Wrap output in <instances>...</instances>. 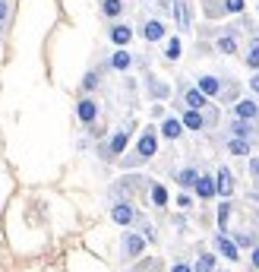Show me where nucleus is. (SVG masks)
<instances>
[{"mask_svg":"<svg viewBox=\"0 0 259 272\" xmlns=\"http://www.w3.org/2000/svg\"><path fill=\"white\" fill-rule=\"evenodd\" d=\"M250 171L256 174V184H259V158H253V161H250Z\"/></svg>","mask_w":259,"mask_h":272,"instance_id":"nucleus-32","label":"nucleus"},{"mask_svg":"<svg viewBox=\"0 0 259 272\" xmlns=\"http://www.w3.org/2000/svg\"><path fill=\"white\" fill-rule=\"evenodd\" d=\"M212 266H215V257H199V263H196L193 272H212Z\"/></svg>","mask_w":259,"mask_h":272,"instance_id":"nucleus-26","label":"nucleus"},{"mask_svg":"<svg viewBox=\"0 0 259 272\" xmlns=\"http://www.w3.org/2000/svg\"><path fill=\"white\" fill-rule=\"evenodd\" d=\"M130 38H133L130 26H114V29H111V41H114V45H126Z\"/></svg>","mask_w":259,"mask_h":272,"instance_id":"nucleus-13","label":"nucleus"},{"mask_svg":"<svg viewBox=\"0 0 259 272\" xmlns=\"http://www.w3.org/2000/svg\"><path fill=\"white\" fill-rule=\"evenodd\" d=\"M101 10H104V16H117V13H123V4L120 0H104Z\"/></svg>","mask_w":259,"mask_h":272,"instance_id":"nucleus-21","label":"nucleus"},{"mask_svg":"<svg viewBox=\"0 0 259 272\" xmlns=\"http://www.w3.org/2000/svg\"><path fill=\"white\" fill-rule=\"evenodd\" d=\"M4 16H7V4H4V0H0V19H4Z\"/></svg>","mask_w":259,"mask_h":272,"instance_id":"nucleus-37","label":"nucleus"},{"mask_svg":"<svg viewBox=\"0 0 259 272\" xmlns=\"http://www.w3.org/2000/svg\"><path fill=\"white\" fill-rule=\"evenodd\" d=\"M247 67H259V38H253V45H250V54H247Z\"/></svg>","mask_w":259,"mask_h":272,"instance_id":"nucleus-22","label":"nucleus"},{"mask_svg":"<svg viewBox=\"0 0 259 272\" xmlns=\"http://www.w3.org/2000/svg\"><path fill=\"white\" fill-rule=\"evenodd\" d=\"M234 241H237V247H250V244H253V238H250V234H237Z\"/></svg>","mask_w":259,"mask_h":272,"instance_id":"nucleus-29","label":"nucleus"},{"mask_svg":"<svg viewBox=\"0 0 259 272\" xmlns=\"http://www.w3.org/2000/svg\"><path fill=\"white\" fill-rule=\"evenodd\" d=\"M253 266H256V269H259V247H256V250H253Z\"/></svg>","mask_w":259,"mask_h":272,"instance_id":"nucleus-36","label":"nucleus"},{"mask_svg":"<svg viewBox=\"0 0 259 272\" xmlns=\"http://www.w3.org/2000/svg\"><path fill=\"white\" fill-rule=\"evenodd\" d=\"M196 193H199L202 199H212V196H215V180L199 174V180H196Z\"/></svg>","mask_w":259,"mask_h":272,"instance_id":"nucleus-8","label":"nucleus"},{"mask_svg":"<svg viewBox=\"0 0 259 272\" xmlns=\"http://www.w3.org/2000/svg\"><path fill=\"white\" fill-rule=\"evenodd\" d=\"M126 139H130L126 130H117L114 136H111V155H120V152L126 149Z\"/></svg>","mask_w":259,"mask_h":272,"instance_id":"nucleus-10","label":"nucleus"},{"mask_svg":"<svg viewBox=\"0 0 259 272\" xmlns=\"http://www.w3.org/2000/svg\"><path fill=\"white\" fill-rule=\"evenodd\" d=\"M155 149H158L155 133H152V130H145V133L139 136V142H136V155H139V158H152V155H155Z\"/></svg>","mask_w":259,"mask_h":272,"instance_id":"nucleus-1","label":"nucleus"},{"mask_svg":"<svg viewBox=\"0 0 259 272\" xmlns=\"http://www.w3.org/2000/svg\"><path fill=\"white\" fill-rule=\"evenodd\" d=\"M111 219H114L117 225H130L136 219V212H133V206H126V203H117L114 209H111Z\"/></svg>","mask_w":259,"mask_h":272,"instance_id":"nucleus-3","label":"nucleus"},{"mask_svg":"<svg viewBox=\"0 0 259 272\" xmlns=\"http://www.w3.org/2000/svg\"><path fill=\"white\" fill-rule=\"evenodd\" d=\"M111 67H114V70H126L130 67V54L126 51H117L114 57H111Z\"/></svg>","mask_w":259,"mask_h":272,"instance_id":"nucleus-19","label":"nucleus"},{"mask_svg":"<svg viewBox=\"0 0 259 272\" xmlns=\"http://www.w3.org/2000/svg\"><path fill=\"white\" fill-rule=\"evenodd\" d=\"M234 114H237L240 120H253V117H259V104L250 101V98H244V101L234 104Z\"/></svg>","mask_w":259,"mask_h":272,"instance_id":"nucleus-2","label":"nucleus"},{"mask_svg":"<svg viewBox=\"0 0 259 272\" xmlns=\"http://www.w3.org/2000/svg\"><path fill=\"white\" fill-rule=\"evenodd\" d=\"M152 92L161 98V95H168V86H161V82H152Z\"/></svg>","mask_w":259,"mask_h":272,"instance_id":"nucleus-31","label":"nucleus"},{"mask_svg":"<svg viewBox=\"0 0 259 272\" xmlns=\"http://www.w3.org/2000/svg\"><path fill=\"white\" fill-rule=\"evenodd\" d=\"M152 203H155V206H164V203H168V190H164L161 184L152 187Z\"/></svg>","mask_w":259,"mask_h":272,"instance_id":"nucleus-23","label":"nucleus"},{"mask_svg":"<svg viewBox=\"0 0 259 272\" xmlns=\"http://www.w3.org/2000/svg\"><path fill=\"white\" fill-rule=\"evenodd\" d=\"M164 57H168V60H177V57H180V41H177V38L168 41V51H164Z\"/></svg>","mask_w":259,"mask_h":272,"instance_id":"nucleus-24","label":"nucleus"},{"mask_svg":"<svg viewBox=\"0 0 259 272\" xmlns=\"http://www.w3.org/2000/svg\"><path fill=\"white\" fill-rule=\"evenodd\" d=\"M215 190H218L221 196H228V193L234 190V180H231V171H228V168H218V184H215Z\"/></svg>","mask_w":259,"mask_h":272,"instance_id":"nucleus-7","label":"nucleus"},{"mask_svg":"<svg viewBox=\"0 0 259 272\" xmlns=\"http://www.w3.org/2000/svg\"><path fill=\"white\" fill-rule=\"evenodd\" d=\"M225 10L228 13H240L244 10V0H225Z\"/></svg>","mask_w":259,"mask_h":272,"instance_id":"nucleus-28","label":"nucleus"},{"mask_svg":"<svg viewBox=\"0 0 259 272\" xmlns=\"http://www.w3.org/2000/svg\"><path fill=\"white\" fill-rule=\"evenodd\" d=\"M228 149H231V155H250V142L240 139V136H234V139L228 142Z\"/></svg>","mask_w":259,"mask_h":272,"instance_id":"nucleus-17","label":"nucleus"},{"mask_svg":"<svg viewBox=\"0 0 259 272\" xmlns=\"http://www.w3.org/2000/svg\"><path fill=\"white\" fill-rule=\"evenodd\" d=\"M228 215H231V203H221V209H218V228L225 231V225H228Z\"/></svg>","mask_w":259,"mask_h":272,"instance_id":"nucleus-25","label":"nucleus"},{"mask_svg":"<svg viewBox=\"0 0 259 272\" xmlns=\"http://www.w3.org/2000/svg\"><path fill=\"white\" fill-rule=\"evenodd\" d=\"M76 114H79V120L82 123H92L98 117V104L92 101V98H85V101H79V108H76Z\"/></svg>","mask_w":259,"mask_h":272,"instance_id":"nucleus-5","label":"nucleus"},{"mask_svg":"<svg viewBox=\"0 0 259 272\" xmlns=\"http://www.w3.org/2000/svg\"><path fill=\"white\" fill-rule=\"evenodd\" d=\"M183 101H187V108H206V95L199 92V89H187V95H183Z\"/></svg>","mask_w":259,"mask_h":272,"instance_id":"nucleus-11","label":"nucleus"},{"mask_svg":"<svg viewBox=\"0 0 259 272\" xmlns=\"http://www.w3.org/2000/svg\"><path fill=\"white\" fill-rule=\"evenodd\" d=\"M174 13H177V26L180 29H190V10L183 0H174Z\"/></svg>","mask_w":259,"mask_h":272,"instance_id":"nucleus-12","label":"nucleus"},{"mask_svg":"<svg viewBox=\"0 0 259 272\" xmlns=\"http://www.w3.org/2000/svg\"><path fill=\"white\" fill-rule=\"evenodd\" d=\"M180 127H183L180 120H174V117H168V120H164V127H161V133H164V136H168V139H177V136H180Z\"/></svg>","mask_w":259,"mask_h":272,"instance_id":"nucleus-18","label":"nucleus"},{"mask_svg":"<svg viewBox=\"0 0 259 272\" xmlns=\"http://www.w3.org/2000/svg\"><path fill=\"white\" fill-rule=\"evenodd\" d=\"M82 86H85V89H95V86H98V76H95V73H89V76L82 79Z\"/></svg>","mask_w":259,"mask_h":272,"instance_id":"nucleus-30","label":"nucleus"},{"mask_svg":"<svg viewBox=\"0 0 259 272\" xmlns=\"http://www.w3.org/2000/svg\"><path fill=\"white\" fill-rule=\"evenodd\" d=\"M196 180H199L196 168H183V171L177 174V184H180V187H196Z\"/></svg>","mask_w":259,"mask_h":272,"instance_id":"nucleus-16","label":"nucleus"},{"mask_svg":"<svg viewBox=\"0 0 259 272\" xmlns=\"http://www.w3.org/2000/svg\"><path fill=\"white\" fill-rule=\"evenodd\" d=\"M171 272H193V269H190V266H187V263H177V266H174V269H171Z\"/></svg>","mask_w":259,"mask_h":272,"instance_id":"nucleus-34","label":"nucleus"},{"mask_svg":"<svg viewBox=\"0 0 259 272\" xmlns=\"http://www.w3.org/2000/svg\"><path fill=\"white\" fill-rule=\"evenodd\" d=\"M142 35H145V41H158V38H164V26L158 19H152V23H145Z\"/></svg>","mask_w":259,"mask_h":272,"instance_id":"nucleus-9","label":"nucleus"},{"mask_svg":"<svg viewBox=\"0 0 259 272\" xmlns=\"http://www.w3.org/2000/svg\"><path fill=\"white\" fill-rule=\"evenodd\" d=\"M218 48L225 51V54H234V51H237V45H234V38H231V35H225V38L218 41Z\"/></svg>","mask_w":259,"mask_h":272,"instance_id":"nucleus-27","label":"nucleus"},{"mask_svg":"<svg viewBox=\"0 0 259 272\" xmlns=\"http://www.w3.org/2000/svg\"><path fill=\"white\" fill-rule=\"evenodd\" d=\"M231 130H234V136H240V139H244V136H250V130H253V127H250L247 120H240V117H237V120L231 123Z\"/></svg>","mask_w":259,"mask_h":272,"instance_id":"nucleus-20","label":"nucleus"},{"mask_svg":"<svg viewBox=\"0 0 259 272\" xmlns=\"http://www.w3.org/2000/svg\"><path fill=\"white\" fill-rule=\"evenodd\" d=\"M142 247H145V241L139 238V234H126V241H123V253H126L130 260H133V257H139V253H142Z\"/></svg>","mask_w":259,"mask_h":272,"instance_id":"nucleus-6","label":"nucleus"},{"mask_svg":"<svg viewBox=\"0 0 259 272\" xmlns=\"http://www.w3.org/2000/svg\"><path fill=\"white\" fill-rule=\"evenodd\" d=\"M177 206H180V209H190L193 203H190V196H180V199H177Z\"/></svg>","mask_w":259,"mask_h":272,"instance_id":"nucleus-33","label":"nucleus"},{"mask_svg":"<svg viewBox=\"0 0 259 272\" xmlns=\"http://www.w3.org/2000/svg\"><path fill=\"white\" fill-rule=\"evenodd\" d=\"M202 123L206 120H202V114L196 111V108H190V111L183 114V127H190V130H202Z\"/></svg>","mask_w":259,"mask_h":272,"instance_id":"nucleus-15","label":"nucleus"},{"mask_svg":"<svg viewBox=\"0 0 259 272\" xmlns=\"http://www.w3.org/2000/svg\"><path fill=\"white\" fill-rule=\"evenodd\" d=\"M199 92H202V95H218L221 86H218L215 76H202V79H199Z\"/></svg>","mask_w":259,"mask_h":272,"instance_id":"nucleus-14","label":"nucleus"},{"mask_svg":"<svg viewBox=\"0 0 259 272\" xmlns=\"http://www.w3.org/2000/svg\"><path fill=\"white\" fill-rule=\"evenodd\" d=\"M250 86H253V92H259V73H256V76L250 79Z\"/></svg>","mask_w":259,"mask_h":272,"instance_id":"nucleus-35","label":"nucleus"},{"mask_svg":"<svg viewBox=\"0 0 259 272\" xmlns=\"http://www.w3.org/2000/svg\"><path fill=\"white\" fill-rule=\"evenodd\" d=\"M215 247H218V253H221L225 260H240V257H237V244L228 241L225 234H218V238H215Z\"/></svg>","mask_w":259,"mask_h":272,"instance_id":"nucleus-4","label":"nucleus"}]
</instances>
